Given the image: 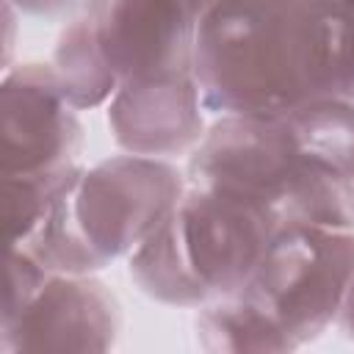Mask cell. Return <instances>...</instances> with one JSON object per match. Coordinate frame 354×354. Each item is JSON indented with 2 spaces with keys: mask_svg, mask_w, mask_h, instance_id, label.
<instances>
[{
  "mask_svg": "<svg viewBox=\"0 0 354 354\" xmlns=\"http://www.w3.org/2000/svg\"><path fill=\"white\" fill-rule=\"evenodd\" d=\"M191 72L207 113H288L337 94L332 22L268 0H221L196 22Z\"/></svg>",
  "mask_w": 354,
  "mask_h": 354,
  "instance_id": "cell-1",
  "label": "cell"
},
{
  "mask_svg": "<svg viewBox=\"0 0 354 354\" xmlns=\"http://www.w3.org/2000/svg\"><path fill=\"white\" fill-rule=\"evenodd\" d=\"M277 230L257 202L188 183L163 224L127 257V271L152 301L199 310L249 282Z\"/></svg>",
  "mask_w": 354,
  "mask_h": 354,
  "instance_id": "cell-2",
  "label": "cell"
},
{
  "mask_svg": "<svg viewBox=\"0 0 354 354\" xmlns=\"http://www.w3.org/2000/svg\"><path fill=\"white\" fill-rule=\"evenodd\" d=\"M185 185L188 177L160 158L124 152L80 166L19 246L53 274H97L130 257L163 224Z\"/></svg>",
  "mask_w": 354,
  "mask_h": 354,
  "instance_id": "cell-3",
  "label": "cell"
},
{
  "mask_svg": "<svg viewBox=\"0 0 354 354\" xmlns=\"http://www.w3.org/2000/svg\"><path fill=\"white\" fill-rule=\"evenodd\" d=\"M185 177L257 202L279 227L354 230V180L310 158L282 116H218L188 155Z\"/></svg>",
  "mask_w": 354,
  "mask_h": 354,
  "instance_id": "cell-4",
  "label": "cell"
},
{
  "mask_svg": "<svg viewBox=\"0 0 354 354\" xmlns=\"http://www.w3.org/2000/svg\"><path fill=\"white\" fill-rule=\"evenodd\" d=\"M354 271V230L282 224L249 282L246 296L296 348L318 340L335 321Z\"/></svg>",
  "mask_w": 354,
  "mask_h": 354,
  "instance_id": "cell-5",
  "label": "cell"
},
{
  "mask_svg": "<svg viewBox=\"0 0 354 354\" xmlns=\"http://www.w3.org/2000/svg\"><path fill=\"white\" fill-rule=\"evenodd\" d=\"M83 124L50 64H17L0 80V174L77 166Z\"/></svg>",
  "mask_w": 354,
  "mask_h": 354,
  "instance_id": "cell-6",
  "label": "cell"
},
{
  "mask_svg": "<svg viewBox=\"0 0 354 354\" xmlns=\"http://www.w3.org/2000/svg\"><path fill=\"white\" fill-rule=\"evenodd\" d=\"M122 304L97 274H50L28 307L0 324V351H111Z\"/></svg>",
  "mask_w": 354,
  "mask_h": 354,
  "instance_id": "cell-7",
  "label": "cell"
},
{
  "mask_svg": "<svg viewBox=\"0 0 354 354\" xmlns=\"http://www.w3.org/2000/svg\"><path fill=\"white\" fill-rule=\"evenodd\" d=\"M83 11L119 86L191 72L196 19L177 0H88Z\"/></svg>",
  "mask_w": 354,
  "mask_h": 354,
  "instance_id": "cell-8",
  "label": "cell"
},
{
  "mask_svg": "<svg viewBox=\"0 0 354 354\" xmlns=\"http://www.w3.org/2000/svg\"><path fill=\"white\" fill-rule=\"evenodd\" d=\"M108 130L130 155L160 160L191 155L207 130L194 72L122 83L108 102Z\"/></svg>",
  "mask_w": 354,
  "mask_h": 354,
  "instance_id": "cell-9",
  "label": "cell"
},
{
  "mask_svg": "<svg viewBox=\"0 0 354 354\" xmlns=\"http://www.w3.org/2000/svg\"><path fill=\"white\" fill-rule=\"evenodd\" d=\"M194 335L207 354H282L293 351L288 337L241 293L213 299L196 310Z\"/></svg>",
  "mask_w": 354,
  "mask_h": 354,
  "instance_id": "cell-10",
  "label": "cell"
},
{
  "mask_svg": "<svg viewBox=\"0 0 354 354\" xmlns=\"http://www.w3.org/2000/svg\"><path fill=\"white\" fill-rule=\"evenodd\" d=\"M50 66L66 100L77 111H91V108H100L102 102H111V97L119 88V80L94 39L86 11L66 19L64 30L55 39Z\"/></svg>",
  "mask_w": 354,
  "mask_h": 354,
  "instance_id": "cell-11",
  "label": "cell"
},
{
  "mask_svg": "<svg viewBox=\"0 0 354 354\" xmlns=\"http://www.w3.org/2000/svg\"><path fill=\"white\" fill-rule=\"evenodd\" d=\"M279 116L310 158L354 180V100L326 94Z\"/></svg>",
  "mask_w": 354,
  "mask_h": 354,
  "instance_id": "cell-12",
  "label": "cell"
},
{
  "mask_svg": "<svg viewBox=\"0 0 354 354\" xmlns=\"http://www.w3.org/2000/svg\"><path fill=\"white\" fill-rule=\"evenodd\" d=\"M80 166L53 174H0L3 188V221L8 246L25 243L44 221L61 191L72 183Z\"/></svg>",
  "mask_w": 354,
  "mask_h": 354,
  "instance_id": "cell-13",
  "label": "cell"
},
{
  "mask_svg": "<svg viewBox=\"0 0 354 354\" xmlns=\"http://www.w3.org/2000/svg\"><path fill=\"white\" fill-rule=\"evenodd\" d=\"M53 271L44 268L25 246H8V260H6V290H3V313L0 324L11 321L19 315L28 301L39 293V288L47 282Z\"/></svg>",
  "mask_w": 354,
  "mask_h": 354,
  "instance_id": "cell-14",
  "label": "cell"
},
{
  "mask_svg": "<svg viewBox=\"0 0 354 354\" xmlns=\"http://www.w3.org/2000/svg\"><path fill=\"white\" fill-rule=\"evenodd\" d=\"M335 53V91L354 100V0H340L329 14Z\"/></svg>",
  "mask_w": 354,
  "mask_h": 354,
  "instance_id": "cell-15",
  "label": "cell"
},
{
  "mask_svg": "<svg viewBox=\"0 0 354 354\" xmlns=\"http://www.w3.org/2000/svg\"><path fill=\"white\" fill-rule=\"evenodd\" d=\"M8 3L22 17H33V19H44V22L72 19L88 6V0H8Z\"/></svg>",
  "mask_w": 354,
  "mask_h": 354,
  "instance_id": "cell-16",
  "label": "cell"
},
{
  "mask_svg": "<svg viewBox=\"0 0 354 354\" xmlns=\"http://www.w3.org/2000/svg\"><path fill=\"white\" fill-rule=\"evenodd\" d=\"M268 3L285 6L299 14H310V17H329L340 6V0H268Z\"/></svg>",
  "mask_w": 354,
  "mask_h": 354,
  "instance_id": "cell-17",
  "label": "cell"
},
{
  "mask_svg": "<svg viewBox=\"0 0 354 354\" xmlns=\"http://www.w3.org/2000/svg\"><path fill=\"white\" fill-rule=\"evenodd\" d=\"M335 326L343 332L346 340L354 343V271H351V279L346 285V296H343V304H340V313H337Z\"/></svg>",
  "mask_w": 354,
  "mask_h": 354,
  "instance_id": "cell-18",
  "label": "cell"
},
{
  "mask_svg": "<svg viewBox=\"0 0 354 354\" xmlns=\"http://www.w3.org/2000/svg\"><path fill=\"white\" fill-rule=\"evenodd\" d=\"M17 17H22L8 0H3V22H6V36H3V72L11 69V53H14V28Z\"/></svg>",
  "mask_w": 354,
  "mask_h": 354,
  "instance_id": "cell-19",
  "label": "cell"
},
{
  "mask_svg": "<svg viewBox=\"0 0 354 354\" xmlns=\"http://www.w3.org/2000/svg\"><path fill=\"white\" fill-rule=\"evenodd\" d=\"M177 3H180V6H183V8H185V11L199 22V19H202V17H205L216 3H221V0H177Z\"/></svg>",
  "mask_w": 354,
  "mask_h": 354,
  "instance_id": "cell-20",
  "label": "cell"
}]
</instances>
